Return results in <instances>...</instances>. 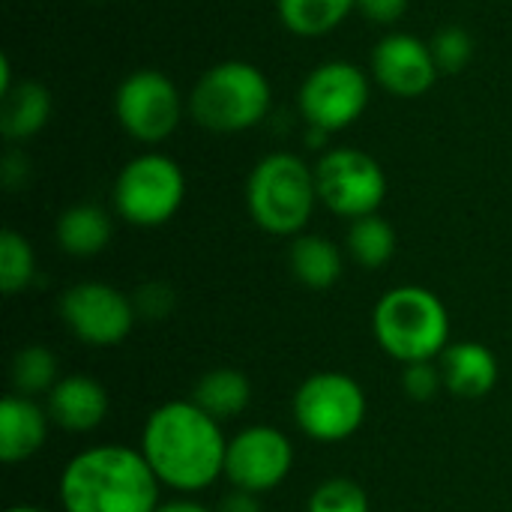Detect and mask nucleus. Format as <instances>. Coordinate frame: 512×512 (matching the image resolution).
I'll return each instance as SVG.
<instances>
[{"instance_id": "cd10ccee", "label": "nucleus", "mask_w": 512, "mask_h": 512, "mask_svg": "<svg viewBox=\"0 0 512 512\" xmlns=\"http://www.w3.org/2000/svg\"><path fill=\"white\" fill-rule=\"evenodd\" d=\"M132 303H135L138 318L159 321V318H165L174 309V291L168 285H162V282H147V285L138 288Z\"/></svg>"}, {"instance_id": "f8f14e48", "label": "nucleus", "mask_w": 512, "mask_h": 512, "mask_svg": "<svg viewBox=\"0 0 512 512\" xmlns=\"http://www.w3.org/2000/svg\"><path fill=\"white\" fill-rule=\"evenodd\" d=\"M294 468V444L276 426H246L228 438L225 477L234 489L267 495Z\"/></svg>"}, {"instance_id": "2f4dec72", "label": "nucleus", "mask_w": 512, "mask_h": 512, "mask_svg": "<svg viewBox=\"0 0 512 512\" xmlns=\"http://www.w3.org/2000/svg\"><path fill=\"white\" fill-rule=\"evenodd\" d=\"M6 512H48V510H42V507H33V504H18V507H9Z\"/></svg>"}, {"instance_id": "f3484780", "label": "nucleus", "mask_w": 512, "mask_h": 512, "mask_svg": "<svg viewBox=\"0 0 512 512\" xmlns=\"http://www.w3.org/2000/svg\"><path fill=\"white\" fill-rule=\"evenodd\" d=\"M57 246L72 258H93L108 249L114 222L99 204H72L57 219Z\"/></svg>"}, {"instance_id": "423d86ee", "label": "nucleus", "mask_w": 512, "mask_h": 512, "mask_svg": "<svg viewBox=\"0 0 512 512\" xmlns=\"http://www.w3.org/2000/svg\"><path fill=\"white\" fill-rule=\"evenodd\" d=\"M186 198V174L165 153H141L129 159L114 180V210L135 228H159L177 216Z\"/></svg>"}, {"instance_id": "ddd939ff", "label": "nucleus", "mask_w": 512, "mask_h": 512, "mask_svg": "<svg viewBox=\"0 0 512 512\" xmlns=\"http://www.w3.org/2000/svg\"><path fill=\"white\" fill-rule=\"evenodd\" d=\"M438 75L429 42L414 33H387L372 48V78L396 99L426 96Z\"/></svg>"}, {"instance_id": "5701e85b", "label": "nucleus", "mask_w": 512, "mask_h": 512, "mask_svg": "<svg viewBox=\"0 0 512 512\" xmlns=\"http://www.w3.org/2000/svg\"><path fill=\"white\" fill-rule=\"evenodd\" d=\"M9 378H12V393L39 399V396H48L54 384L60 381V366H57V357L45 345H24L12 357Z\"/></svg>"}, {"instance_id": "6e6552de", "label": "nucleus", "mask_w": 512, "mask_h": 512, "mask_svg": "<svg viewBox=\"0 0 512 512\" xmlns=\"http://www.w3.org/2000/svg\"><path fill=\"white\" fill-rule=\"evenodd\" d=\"M372 99L369 75L351 60H324L318 63L297 90L300 117L309 129H321L327 135L354 126Z\"/></svg>"}, {"instance_id": "412c9836", "label": "nucleus", "mask_w": 512, "mask_h": 512, "mask_svg": "<svg viewBox=\"0 0 512 512\" xmlns=\"http://www.w3.org/2000/svg\"><path fill=\"white\" fill-rule=\"evenodd\" d=\"M354 9L357 0H276V15L282 27L303 39L333 33Z\"/></svg>"}, {"instance_id": "4468645a", "label": "nucleus", "mask_w": 512, "mask_h": 512, "mask_svg": "<svg viewBox=\"0 0 512 512\" xmlns=\"http://www.w3.org/2000/svg\"><path fill=\"white\" fill-rule=\"evenodd\" d=\"M111 408L108 390L90 375H66L48 393V417L63 432H93L105 423Z\"/></svg>"}, {"instance_id": "7ed1b4c3", "label": "nucleus", "mask_w": 512, "mask_h": 512, "mask_svg": "<svg viewBox=\"0 0 512 512\" xmlns=\"http://www.w3.org/2000/svg\"><path fill=\"white\" fill-rule=\"evenodd\" d=\"M372 333L378 348L402 366L438 360L450 348V312L435 291L399 285L375 303Z\"/></svg>"}, {"instance_id": "4be33fe9", "label": "nucleus", "mask_w": 512, "mask_h": 512, "mask_svg": "<svg viewBox=\"0 0 512 512\" xmlns=\"http://www.w3.org/2000/svg\"><path fill=\"white\" fill-rule=\"evenodd\" d=\"M396 243L399 240H396L393 225L378 213L354 219L348 225V237H345V249H348L351 261L366 267V270L387 267L396 255Z\"/></svg>"}, {"instance_id": "0eeeda50", "label": "nucleus", "mask_w": 512, "mask_h": 512, "mask_svg": "<svg viewBox=\"0 0 512 512\" xmlns=\"http://www.w3.org/2000/svg\"><path fill=\"white\" fill-rule=\"evenodd\" d=\"M369 414L366 390L357 378L327 369L309 375L294 393V420L300 432L318 444H342L354 438Z\"/></svg>"}, {"instance_id": "a211bd4d", "label": "nucleus", "mask_w": 512, "mask_h": 512, "mask_svg": "<svg viewBox=\"0 0 512 512\" xmlns=\"http://www.w3.org/2000/svg\"><path fill=\"white\" fill-rule=\"evenodd\" d=\"M51 120V93L39 81H21L0 96V132L6 141H27Z\"/></svg>"}, {"instance_id": "c85d7f7f", "label": "nucleus", "mask_w": 512, "mask_h": 512, "mask_svg": "<svg viewBox=\"0 0 512 512\" xmlns=\"http://www.w3.org/2000/svg\"><path fill=\"white\" fill-rule=\"evenodd\" d=\"M357 9L372 24H396L408 12V0H357Z\"/></svg>"}, {"instance_id": "9b49d317", "label": "nucleus", "mask_w": 512, "mask_h": 512, "mask_svg": "<svg viewBox=\"0 0 512 512\" xmlns=\"http://www.w3.org/2000/svg\"><path fill=\"white\" fill-rule=\"evenodd\" d=\"M63 327L87 348H114L132 333L138 312L129 294L108 282H78L60 297Z\"/></svg>"}, {"instance_id": "a878e982", "label": "nucleus", "mask_w": 512, "mask_h": 512, "mask_svg": "<svg viewBox=\"0 0 512 512\" xmlns=\"http://www.w3.org/2000/svg\"><path fill=\"white\" fill-rule=\"evenodd\" d=\"M429 48H432V57H435L441 75H459L474 60V39L462 24L441 27L432 36Z\"/></svg>"}, {"instance_id": "20e7f679", "label": "nucleus", "mask_w": 512, "mask_h": 512, "mask_svg": "<svg viewBox=\"0 0 512 512\" xmlns=\"http://www.w3.org/2000/svg\"><path fill=\"white\" fill-rule=\"evenodd\" d=\"M318 204L315 168L297 153H267L246 180L249 216L273 237H300Z\"/></svg>"}, {"instance_id": "393cba45", "label": "nucleus", "mask_w": 512, "mask_h": 512, "mask_svg": "<svg viewBox=\"0 0 512 512\" xmlns=\"http://www.w3.org/2000/svg\"><path fill=\"white\" fill-rule=\"evenodd\" d=\"M306 512H372V504L360 483L348 477H333L309 495Z\"/></svg>"}, {"instance_id": "b1692460", "label": "nucleus", "mask_w": 512, "mask_h": 512, "mask_svg": "<svg viewBox=\"0 0 512 512\" xmlns=\"http://www.w3.org/2000/svg\"><path fill=\"white\" fill-rule=\"evenodd\" d=\"M36 279V252L30 240L12 228H3L0 234V291L6 297H15L27 291Z\"/></svg>"}, {"instance_id": "7c9ffc66", "label": "nucleus", "mask_w": 512, "mask_h": 512, "mask_svg": "<svg viewBox=\"0 0 512 512\" xmlns=\"http://www.w3.org/2000/svg\"><path fill=\"white\" fill-rule=\"evenodd\" d=\"M156 512H213V510H210V507H204V504H198L195 498L183 495V498H174V501L159 504V510Z\"/></svg>"}, {"instance_id": "bb28decb", "label": "nucleus", "mask_w": 512, "mask_h": 512, "mask_svg": "<svg viewBox=\"0 0 512 512\" xmlns=\"http://www.w3.org/2000/svg\"><path fill=\"white\" fill-rule=\"evenodd\" d=\"M402 393L414 402H432L441 390H444V375L438 360H426V363H408L402 366Z\"/></svg>"}, {"instance_id": "6ab92c4d", "label": "nucleus", "mask_w": 512, "mask_h": 512, "mask_svg": "<svg viewBox=\"0 0 512 512\" xmlns=\"http://www.w3.org/2000/svg\"><path fill=\"white\" fill-rule=\"evenodd\" d=\"M288 267L303 288L327 291L342 279V252L330 237L303 231L288 249Z\"/></svg>"}, {"instance_id": "f257e3e1", "label": "nucleus", "mask_w": 512, "mask_h": 512, "mask_svg": "<svg viewBox=\"0 0 512 512\" xmlns=\"http://www.w3.org/2000/svg\"><path fill=\"white\" fill-rule=\"evenodd\" d=\"M138 450L159 483L177 495H198L225 477L228 438L222 423L204 414L192 399L159 405L141 429Z\"/></svg>"}, {"instance_id": "c756f323", "label": "nucleus", "mask_w": 512, "mask_h": 512, "mask_svg": "<svg viewBox=\"0 0 512 512\" xmlns=\"http://www.w3.org/2000/svg\"><path fill=\"white\" fill-rule=\"evenodd\" d=\"M261 495H252V492H243V489H234L231 495L222 498L219 510L216 512H261V504H258Z\"/></svg>"}, {"instance_id": "39448f33", "label": "nucleus", "mask_w": 512, "mask_h": 512, "mask_svg": "<svg viewBox=\"0 0 512 512\" xmlns=\"http://www.w3.org/2000/svg\"><path fill=\"white\" fill-rule=\"evenodd\" d=\"M186 105L201 129L234 135L255 129L270 114L273 87L255 63L222 60L195 81Z\"/></svg>"}, {"instance_id": "dca6fc26", "label": "nucleus", "mask_w": 512, "mask_h": 512, "mask_svg": "<svg viewBox=\"0 0 512 512\" xmlns=\"http://www.w3.org/2000/svg\"><path fill=\"white\" fill-rule=\"evenodd\" d=\"M444 390L459 399H483L498 387L501 366L489 345L483 342H450L438 357Z\"/></svg>"}, {"instance_id": "9d476101", "label": "nucleus", "mask_w": 512, "mask_h": 512, "mask_svg": "<svg viewBox=\"0 0 512 512\" xmlns=\"http://www.w3.org/2000/svg\"><path fill=\"white\" fill-rule=\"evenodd\" d=\"M189 105L177 84L159 69H135L114 90V117L138 144H162L171 138Z\"/></svg>"}, {"instance_id": "2eb2a0df", "label": "nucleus", "mask_w": 512, "mask_h": 512, "mask_svg": "<svg viewBox=\"0 0 512 512\" xmlns=\"http://www.w3.org/2000/svg\"><path fill=\"white\" fill-rule=\"evenodd\" d=\"M48 408L36 399L9 393L0 402V459L6 465H21L33 459L48 441Z\"/></svg>"}, {"instance_id": "aec40b11", "label": "nucleus", "mask_w": 512, "mask_h": 512, "mask_svg": "<svg viewBox=\"0 0 512 512\" xmlns=\"http://www.w3.org/2000/svg\"><path fill=\"white\" fill-rule=\"evenodd\" d=\"M192 402L204 414H210L213 420L228 423V420L240 417L249 408V402H252V384H249V378L240 369L219 366V369H210V372H204L198 378L195 393H192Z\"/></svg>"}, {"instance_id": "1a4fd4ad", "label": "nucleus", "mask_w": 512, "mask_h": 512, "mask_svg": "<svg viewBox=\"0 0 512 512\" xmlns=\"http://www.w3.org/2000/svg\"><path fill=\"white\" fill-rule=\"evenodd\" d=\"M315 186L318 201L354 222L381 210L387 198V174L375 156L357 147H333L315 165Z\"/></svg>"}, {"instance_id": "f03ea898", "label": "nucleus", "mask_w": 512, "mask_h": 512, "mask_svg": "<svg viewBox=\"0 0 512 512\" xmlns=\"http://www.w3.org/2000/svg\"><path fill=\"white\" fill-rule=\"evenodd\" d=\"M159 489L141 450L96 444L66 462L57 495L63 512H156Z\"/></svg>"}]
</instances>
